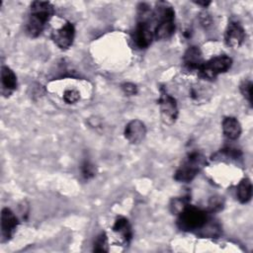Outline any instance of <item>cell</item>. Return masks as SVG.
I'll return each instance as SVG.
<instances>
[{"instance_id": "6da1fadb", "label": "cell", "mask_w": 253, "mask_h": 253, "mask_svg": "<svg viewBox=\"0 0 253 253\" xmlns=\"http://www.w3.org/2000/svg\"><path fill=\"white\" fill-rule=\"evenodd\" d=\"M54 14V8L47 1H34L31 4L30 16L26 25V33L31 38H37L44 29L45 24Z\"/></svg>"}, {"instance_id": "7402d4cb", "label": "cell", "mask_w": 253, "mask_h": 253, "mask_svg": "<svg viewBox=\"0 0 253 253\" xmlns=\"http://www.w3.org/2000/svg\"><path fill=\"white\" fill-rule=\"evenodd\" d=\"M122 89L125 92V94L128 96L135 95L137 93V87L132 83H125L122 85Z\"/></svg>"}, {"instance_id": "2e32d148", "label": "cell", "mask_w": 253, "mask_h": 253, "mask_svg": "<svg viewBox=\"0 0 253 253\" xmlns=\"http://www.w3.org/2000/svg\"><path fill=\"white\" fill-rule=\"evenodd\" d=\"M252 197V184L248 178L242 179L237 186V198L240 203L246 204Z\"/></svg>"}, {"instance_id": "7c38bea8", "label": "cell", "mask_w": 253, "mask_h": 253, "mask_svg": "<svg viewBox=\"0 0 253 253\" xmlns=\"http://www.w3.org/2000/svg\"><path fill=\"white\" fill-rule=\"evenodd\" d=\"M18 226V219L15 213L9 209L4 208L1 211V233L3 238L9 239Z\"/></svg>"}, {"instance_id": "d6986e66", "label": "cell", "mask_w": 253, "mask_h": 253, "mask_svg": "<svg viewBox=\"0 0 253 253\" xmlns=\"http://www.w3.org/2000/svg\"><path fill=\"white\" fill-rule=\"evenodd\" d=\"M79 99H80V95L78 91H76L75 89L65 90L63 93V101L66 104H75L79 101Z\"/></svg>"}, {"instance_id": "5bb4252c", "label": "cell", "mask_w": 253, "mask_h": 253, "mask_svg": "<svg viewBox=\"0 0 253 253\" xmlns=\"http://www.w3.org/2000/svg\"><path fill=\"white\" fill-rule=\"evenodd\" d=\"M222 130L225 137L235 140L241 134V125L237 119L233 117H226L222 121Z\"/></svg>"}, {"instance_id": "603a6c76", "label": "cell", "mask_w": 253, "mask_h": 253, "mask_svg": "<svg viewBox=\"0 0 253 253\" xmlns=\"http://www.w3.org/2000/svg\"><path fill=\"white\" fill-rule=\"evenodd\" d=\"M210 210L211 211H218L221 209L222 207V201L219 199V198H212L211 201H210Z\"/></svg>"}, {"instance_id": "44dd1931", "label": "cell", "mask_w": 253, "mask_h": 253, "mask_svg": "<svg viewBox=\"0 0 253 253\" xmlns=\"http://www.w3.org/2000/svg\"><path fill=\"white\" fill-rule=\"evenodd\" d=\"M251 89H252V82L250 80H244L240 84V92L243 97L251 104Z\"/></svg>"}, {"instance_id": "8992f818", "label": "cell", "mask_w": 253, "mask_h": 253, "mask_svg": "<svg viewBox=\"0 0 253 253\" xmlns=\"http://www.w3.org/2000/svg\"><path fill=\"white\" fill-rule=\"evenodd\" d=\"M159 109L162 122L165 125H173L178 117V107L176 100L165 92H162L159 98Z\"/></svg>"}, {"instance_id": "7a4b0ae2", "label": "cell", "mask_w": 253, "mask_h": 253, "mask_svg": "<svg viewBox=\"0 0 253 253\" xmlns=\"http://www.w3.org/2000/svg\"><path fill=\"white\" fill-rule=\"evenodd\" d=\"M153 15L158 21L153 31L154 38L159 41L171 38L175 32V12L173 8L165 2H160Z\"/></svg>"}, {"instance_id": "9c48e42d", "label": "cell", "mask_w": 253, "mask_h": 253, "mask_svg": "<svg viewBox=\"0 0 253 253\" xmlns=\"http://www.w3.org/2000/svg\"><path fill=\"white\" fill-rule=\"evenodd\" d=\"M224 40L228 46L236 48L242 44L245 40V32L242 26L237 22H229L224 34Z\"/></svg>"}, {"instance_id": "ac0fdd59", "label": "cell", "mask_w": 253, "mask_h": 253, "mask_svg": "<svg viewBox=\"0 0 253 253\" xmlns=\"http://www.w3.org/2000/svg\"><path fill=\"white\" fill-rule=\"evenodd\" d=\"M188 205V201L185 198H177L174 199L171 203V211L173 213L179 214Z\"/></svg>"}, {"instance_id": "3957f363", "label": "cell", "mask_w": 253, "mask_h": 253, "mask_svg": "<svg viewBox=\"0 0 253 253\" xmlns=\"http://www.w3.org/2000/svg\"><path fill=\"white\" fill-rule=\"evenodd\" d=\"M209 220V216L206 211L187 206L180 213L177 224L180 229L185 231H192L201 229Z\"/></svg>"}, {"instance_id": "e0dca14e", "label": "cell", "mask_w": 253, "mask_h": 253, "mask_svg": "<svg viewBox=\"0 0 253 253\" xmlns=\"http://www.w3.org/2000/svg\"><path fill=\"white\" fill-rule=\"evenodd\" d=\"M94 251L96 252H107L108 249V237L105 233H101L94 242Z\"/></svg>"}, {"instance_id": "d4e9b609", "label": "cell", "mask_w": 253, "mask_h": 253, "mask_svg": "<svg viewBox=\"0 0 253 253\" xmlns=\"http://www.w3.org/2000/svg\"><path fill=\"white\" fill-rule=\"evenodd\" d=\"M196 3H197V4H198V5H203V6H204V7H207V6H208V5H209V4H210V3H211V2H209V1H207V2H206V1H204V2H201V1H198V2H196Z\"/></svg>"}, {"instance_id": "8fae6325", "label": "cell", "mask_w": 253, "mask_h": 253, "mask_svg": "<svg viewBox=\"0 0 253 253\" xmlns=\"http://www.w3.org/2000/svg\"><path fill=\"white\" fill-rule=\"evenodd\" d=\"M203 63V54L198 46H191L184 53L183 65L187 71H199Z\"/></svg>"}, {"instance_id": "277c9868", "label": "cell", "mask_w": 253, "mask_h": 253, "mask_svg": "<svg viewBox=\"0 0 253 253\" xmlns=\"http://www.w3.org/2000/svg\"><path fill=\"white\" fill-rule=\"evenodd\" d=\"M206 158L199 152H193L182 162L176 170L174 178L179 182H190L206 165Z\"/></svg>"}, {"instance_id": "30bf717a", "label": "cell", "mask_w": 253, "mask_h": 253, "mask_svg": "<svg viewBox=\"0 0 253 253\" xmlns=\"http://www.w3.org/2000/svg\"><path fill=\"white\" fill-rule=\"evenodd\" d=\"M146 134L145 125L139 120L130 121L125 128V137L132 144H137L143 140Z\"/></svg>"}, {"instance_id": "cb8c5ba5", "label": "cell", "mask_w": 253, "mask_h": 253, "mask_svg": "<svg viewBox=\"0 0 253 253\" xmlns=\"http://www.w3.org/2000/svg\"><path fill=\"white\" fill-rule=\"evenodd\" d=\"M201 22L204 26H209L211 24V17L209 14L204 13L201 15Z\"/></svg>"}, {"instance_id": "ba28073f", "label": "cell", "mask_w": 253, "mask_h": 253, "mask_svg": "<svg viewBox=\"0 0 253 253\" xmlns=\"http://www.w3.org/2000/svg\"><path fill=\"white\" fill-rule=\"evenodd\" d=\"M153 38V31L151 30V26L149 25V23L138 21L134 33L132 35V39L135 45L138 48H146L151 44Z\"/></svg>"}, {"instance_id": "4fadbf2b", "label": "cell", "mask_w": 253, "mask_h": 253, "mask_svg": "<svg viewBox=\"0 0 253 253\" xmlns=\"http://www.w3.org/2000/svg\"><path fill=\"white\" fill-rule=\"evenodd\" d=\"M1 85L3 95H10L17 88V77L8 66L1 67Z\"/></svg>"}, {"instance_id": "9a60e30c", "label": "cell", "mask_w": 253, "mask_h": 253, "mask_svg": "<svg viewBox=\"0 0 253 253\" xmlns=\"http://www.w3.org/2000/svg\"><path fill=\"white\" fill-rule=\"evenodd\" d=\"M113 230L119 234L126 242H128L131 239L132 232L128 220L125 217H118L114 223Z\"/></svg>"}, {"instance_id": "ffe728a7", "label": "cell", "mask_w": 253, "mask_h": 253, "mask_svg": "<svg viewBox=\"0 0 253 253\" xmlns=\"http://www.w3.org/2000/svg\"><path fill=\"white\" fill-rule=\"evenodd\" d=\"M81 172H82V176L85 178V179H90L92 177L95 176V173H96V168L95 166L89 162V161H85L82 166H81Z\"/></svg>"}, {"instance_id": "52a82bcc", "label": "cell", "mask_w": 253, "mask_h": 253, "mask_svg": "<svg viewBox=\"0 0 253 253\" xmlns=\"http://www.w3.org/2000/svg\"><path fill=\"white\" fill-rule=\"evenodd\" d=\"M75 37L74 26L70 22H65L59 29L51 34V39L54 43L61 49H67L73 43Z\"/></svg>"}, {"instance_id": "5b68a950", "label": "cell", "mask_w": 253, "mask_h": 253, "mask_svg": "<svg viewBox=\"0 0 253 253\" xmlns=\"http://www.w3.org/2000/svg\"><path fill=\"white\" fill-rule=\"evenodd\" d=\"M232 65V59L225 55H218L203 63L199 73L205 79H214L217 75L226 72Z\"/></svg>"}]
</instances>
